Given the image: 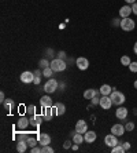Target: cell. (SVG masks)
Listing matches in <instances>:
<instances>
[{"instance_id": "6da1fadb", "label": "cell", "mask_w": 137, "mask_h": 153, "mask_svg": "<svg viewBox=\"0 0 137 153\" xmlns=\"http://www.w3.org/2000/svg\"><path fill=\"white\" fill-rule=\"evenodd\" d=\"M119 26L122 30H125V32H132L134 28H136V22L132 19L130 17L127 18H122L119 22Z\"/></svg>"}, {"instance_id": "7a4b0ae2", "label": "cell", "mask_w": 137, "mask_h": 153, "mask_svg": "<svg viewBox=\"0 0 137 153\" xmlns=\"http://www.w3.org/2000/svg\"><path fill=\"white\" fill-rule=\"evenodd\" d=\"M110 98H111L113 103L116 105V106H121V105L125 102V94L118 91V90H113V93L110 94Z\"/></svg>"}, {"instance_id": "3957f363", "label": "cell", "mask_w": 137, "mask_h": 153, "mask_svg": "<svg viewBox=\"0 0 137 153\" xmlns=\"http://www.w3.org/2000/svg\"><path fill=\"white\" fill-rule=\"evenodd\" d=\"M49 66L52 68L53 72H63L64 69L67 68V66H66V62H64V59H60V58L52 59V61H51V64H49Z\"/></svg>"}, {"instance_id": "277c9868", "label": "cell", "mask_w": 137, "mask_h": 153, "mask_svg": "<svg viewBox=\"0 0 137 153\" xmlns=\"http://www.w3.org/2000/svg\"><path fill=\"white\" fill-rule=\"evenodd\" d=\"M58 82L55 80V79H49L48 82L44 84V91L45 93H48V94H52V93H55L56 91V88H58Z\"/></svg>"}, {"instance_id": "5b68a950", "label": "cell", "mask_w": 137, "mask_h": 153, "mask_svg": "<svg viewBox=\"0 0 137 153\" xmlns=\"http://www.w3.org/2000/svg\"><path fill=\"white\" fill-rule=\"evenodd\" d=\"M19 79H21V82L25 83V84L33 83V80H34V72H30V71L22 72L21 76H19Z\"/></svg>"}, {"instance_id": "8992f818", "label": "cell", "mask_w": 137, "mask_h": 153, "mask_svg": "<svg viewBox=\"0 0 137 153\" xmlns=\"http://www.w3.org/2000/svg\"><path fill=\"white\" fill-rule=\"evenodd\" d=\"M99 105L102 106V109H104V111H108V109L113 106L114 103H113V101H111V98H110V95H103L102 98H100V102H99Z\"/></svg>"}, {"instance_id": "52a82bcc", "label": "cell", "mask_w": 137, "mask_h": 153, "mask_svg": "<svg viewBox=\"0 0 137 153\" xmlns=\"http://www.w3.org/2000/svg\"><path fill=\"white\" fill-rule=\"evenodd\" d=\"M75 65H77V68L80 71H86L89 68V61L85 57H78L77 61H75Z\"/></svg>"}, {"instance_id": "ba28073f", "label": "cell", "mask_w": 137, "mask_h": 153, "mask_svg": "<svg viewBox=\"0 0 137 153\" xmlns=\"http://www.w3.org/2000/svg\"><path fill=\"white\" fill-rule=\"evenodd\" d=\"M104 143L107 146H110V148H114L115 145H118V138H116V135H114V134H108V135L104 137Z\"/></svg>"}, {"instance_id": "9c48e42d", "label": "cell", "mask_w": 137, "mask_h": 153, "mask_svg": "<svg viewBox=\"0 0 137 153\" xmlns=\"http://www.w3.org/2000/svg\"><path fill=\"white\" fill-rule=\"evenodd\" d=\"M125 126L122 124H114L113 127H111V134H114V135L116 137H122L123 134H125Z\"/></svg>"}, {"instance_id": "30bf717a", "label": "cell", "mask_w": 137, "mask_h": 153, "mask_svg": "<svg viewBox=\"0 0 137 153\" xmlns=\"http://www.w3.org/2000/svg\"><path fill=\"white\" fill-rule=\"evenodd\" d=\"M88 131V124L85 120H78L77 124H75V132H80V134H85Z\"/></svg>"}, {"instance_id": "8fae6325", "label": "cell", "mask_w": 137, "mask_h": 153, "mask_svg": "<svg viewBox=\"0 0 137 153\" xmlns=\"http://www.w3.org/2000/svg\"><path fill=\"white\" fill-rule=\"evenodd\" d=\"M42 114H44L45 120H51L53 116H56V109H55V106H53V108L52 106L44 108V112H42Z\"/></svg>"}, {"instance_id": "7c38bea8", "label": "cell", "mask_w": 137, "mask_h": 153, "mask_svg": "<svg viewBox=\"0 0 137 153\" xmlns=\"http://www.w3.org/2000/svg\"><path fill=\"white\" fill-rule=\"evenodd\" d=\"M127 113H129V111H127L126 108L119 106L118 109H116V112H115V116L119 119V120H125V119L127 117Z\"/></svg>"}, {"instance_id": "4fadbf2b", "label": "cell", "mask_w": 137, "mask_h": 153, "mask_svg": "<svg viewBox=\"0 0 137 153\" xmlns=\"http://www.w3.org/2000/svg\"><path fill=\"white\" fill-rule=\"evenodd\" d=\"M96 138H97V135H96L95 131H86L84 134V139L86 143H93L96 141Z\"/></svg>"}, {"instance_id": "5bb4252c", "label": "cell", "mask_w": 137, "mask_h": 153, "mask_svg": "<svg viewBox=\"0 0 137 153\" xmlns=\"http://www.w3.org/2000/svg\"><path fill=\"white\" fill-rule=\"evenodd\" d=\"M133 11H132V6H129V4H126V6H123V7L119 8V15L122 18H127L130 17V14H132Z\"/></svg>"}, {"instance_id": "9a60e30c", "label": "cell", "mask_w": 137, "mask_h": 153, "mask_svg": "<svg viewBox=\"0 0 137 153\" xmlns=\"http://www.w3.org/2000/svg\"><path fill=\"white\" fill-rule=\"evenodd\" d=\"M37 139H39V143L41 146H45V145H49V143H51V137H49L48 134H40Z\"/></svg>"}, {"instance_id": "2e32d148", "label": "cell", "mask_w": 137, "mask_h": 153, "mask_svg": "<svg viewBox=\"0 0 137 153\" xmlns=\"http://www.w3.org/2000/svg\"><path fill=\"white\" fill-rule=\"evenodd\" d=\"M40 105H41L42 109H44V108L52 106V100H51V97H48V95L41 97V100H40Z\"/></svg>"}, {"instance_id": "e0dca14e", "label": "cell", "mask_w": 137, "mask_h": 153, "mask_svg": "<svg viewBox=\"0 0 137 153\" xmlns=\"http://www.w3.org/2000/svg\"><path fill=\"white\" fill-rule=\"evenodd\" d=\"M113 90L114 88L110 84H103L102 87H100V90H99V91H100V94H102V95H110V94L113 93Z\"/></svg>"}, {"instance_id": "ac0fdd59", "label": "cell", "mask_w": 137, "mask_h": 153, "mask_svg": "<svg viewBox=\"0 0 137 153\" xmlns=\"http://www.w3.org/2000/svg\"><path fill=\"white\" fill-rule=\"evenodd\" d=\"M99 93H100V91H96V90H93V88H89L84 93V98L85 100H92L93 97H97Z\"/></svg>"}, {"instance_id": "d6986e66", "label": "cell", "mask_w": 137, "mask_h": 153, "mask_svg": "<svg viewBox=\"0 0 137 153\" xmlns=\"http://www.w3.org/2000/svg\"><path fill=\"white\" fill-rule=\"evenodd\" d=\"M29 124H30V120H28L26 117H21L19 120H18V123H17V126H18L19 130H25Z\"/></svg>"}, {"instance_id": "ffe728a7", "label": "cell", "mask_w": 137, "mask_h": 153, "mask_svg": "<svg viewBox=\"0 0 137 153\" xmlns=\"http://www.w3.org/2000/svg\"><path fill=\"white\" fill-rule=\"evenodd\" d=\"M28 142L26 141H18V143H17V150L19 153H25L26 150H28Z\"/></svg>"}, {"instance_id": "44dd1931", "label": "cell", "mask_w": 137, "mask_h": 153, "mask_svg": "<svg viewBox=\"0 0 137 153\" xmlns=\"http://www.w3.org/2000/svg\"><path fill=\"white\" fill-rule=\"evenodd\" d=\"M53 106H55V109H56V116H62V114H64V112H66V106H64L62 102L55 103Z\"/></svg>"}, {"instance_id": "7402d4cb", "label": "cell", "mask_w": 137, "mask_h": 153, "mask_svg": "<svg viewBox=\"0 0 137 153\" xmlns=\"http://www.w3.org/2000/svg\"><path fill=\"white\" fill-rule=\"evenodd\" d=\"M84 134H80V132H77L75 135L73 137V143H77V145H81V143L84 142Z\"/></svg>"}, {"instance_id": "603a6c76", "label": "cell", "mask_w": 137, "mask_h": 153, "mask_svg": "<svg viewBox=\"0 0 137 153\" xmlns=\"http://www.w3.org/2000/svg\"><path fill=\"white\" fill-rule=\"evenodd\" d=\"M41 121H42V116H40V114H34V116L30 117V124L33 126H39Z\"/></svg>"}, {"instance_id": "cb8c5ba5", "label": "cell", "mask_w": 137, "mask_h": 153, "mask_svg": "<svg viewBox=\"0 0 137 153\" xmlns=\"http://www.w3.org/2000/svg\"><path fill=\"white\" fill-rule=\"evenodd\" d=\"M111 152H113V153H125L126 150H125V148H123L122 145H119V143H118V145H115L114 148H111Z\"/></svg>"}, {"instance_id": "d4e9b609", "label": "cell", "mask_w": 137, "mask_h": 153, "mask_svg": "<svg viewBox=\"0 0 137 153\" xmlns=\"http://www.w3.org/2000/svg\"><path fill=\"white\" fill-rule=\"evenodd\" d=\"M130 62H132V59H130L129 55H122V57H121V64H122L123 66H129Z\"/></svg>"}, {"instance_id": "484cf974", "label": "cell", "mask_w": 137, "mask_h": 153, "mask_svg": "<svg viewBox=\"0 0 137 153\" xmlns=\"http://www.w3.org/2000/svg\"><path fill=\"white\" fill-rule=\"evenodd\" d=\"M12 106H14V101L12 100H6V102H4V108H6L7 111H11Z\"/></svg>"}, {"instance_id": "4316f807", "label": "cell", "mask_w": 137, "mask_h": 153, "mask_svg": "<svg viewBox=\"0 0 137 153\" xmlns=\"http://www.w3.org/2000/svg\"><path fill=\"white\" fill-rule=\"evenodd\" d=\"M52 68L51 66H48V68H45V69H42V75L45 76V77H51L52 76Z\"/></svg>"}, {"instance_id": "83f0119b", "label": "cell", "mask_w": 137, "mask_h": 153, "mask_svg": "<svg viewBox=\"0 0 137 153\" xmlns=\"http://www.w3.org/2000/svg\"><path fill=\"white\" fill-rule=\"evenodd\" d=\"M26 113L30 114V116H34L36 114V106L34 105H30V106L26 108Z\"/></svg>"}, {"instance_id": "f1b7e54d", "label": "cell", "mask_w": 137, "mask_h": 153, "mask_svg": "<svg viewBox=\"0 0 137 153\" xmlns=\"http://www.w3.org/2000/svg\"><path fill=\"white\" fill-rule=\"evenodd\" d=\"M125 130H126V131H133L134 130V123L133 121H127L126 124H125Z\"/></svg>"}, {"instance_id": "f546056e", "label": "cell", "mask_w": 137, "mask_h": 153, "mask_svg": "<svg viewBox=\"0 0 137 153\" xmlns=\"http://www.w3.org/2000/svg\"><path fill=\"white\" fill-rule=\"evenodd\" d=\"M49 64H51V62H48V61H47V59H40V62H39L40 68H42V69L48 68V66H49Z\"/></svg>"}, {"instance_id": "4dcf8cb0", "label": "cell", "mask_w": 137, "mask_h": 153, "mask_svg": "<svg viewBox=\"0 0 137 153\" xmlns=\"http://www.w3.org/2000/svg\"><path fill=\"white\" fill-rule=\"evenodd\" d=\"M37 141H39V139H37ZM37 141H36L34 138H30V137H29V138H28V141H26V142H28V145L30 146V148H34V146L37 145Z\"/></svg>"}, {"instance_id": "1f68e13d", "label": "cell", "mask_w": 137, "mask_h": 153, "mask_svg": "<svg viewBox=\"0 0 137 153\" xmlns=\"http://www.w3.org/2000/svg\"><path fill=\"white\" fill-rule=\"evenodd\" d=\"M129 71L132 72V73H137V62H130Z\"/></svg>"}, {"instance_id": "d6a6232c", "label": "cell", "mask_w": 137, "mask_h": 153, "mask_svg": "<svg viewBox=\"0 0 137 153\" xmlns=\"http://www.w3.org/2000/svg\"><path fill=\"white\" fill-rule=\"evenodd\" d=\"M41 153H53V149L52 148H49L48 145L41 146Z\"/></svg>"}, {"instance_id": "836d02e7", "label": "cell", "mask_w": 137, "mask_h": 153, "mask_svg": "<svg viewBox=\"0 0 137 153\" xmlns=\"http://www.w3.org/2000/svg\"><path fill=\"white\" fill-rule=\"evenodd\" d=\"M28 138H29V135H28V132H21L19 134V141H28Z\"/></svg>"}, {"instance_id": "e575fe53", "label": "cell", "mask_w": 137, "mask_h": 153, "mask_svg": "<svg viewBox=\"0 0 137 153\" xmlns=\"http://www.w3.org/2000/svg\"><path fill=\"white\" fill-rule=\"evenodd\" d=\"M30 152H32V153H41V148L34 146V148H32V149H30Z\"/></svg>"}, {"instance_id": "d590c367", "label": "cell", "mask_w": 137, "mask_h": 153, "mask_svg": "<svg viewBox=\"0 0 137 153\" xmlns=\"http://www.w3.org/2000/svg\"><path fill=\"white\" fill-rule=\"evenodd\" d=\"M91 101H92V105H99V102H100V100H99L97 97H93Z\"/></svg>"}, {"instance_id": "8d00e7d4", "label": "cell", "mask_w": 137, "mask_h": 153, "mask_svg": "<svg viewBox=\"0 0 137 153\" xmlns=\"http://www.w3.org/2000/svg\"><path fill=\"white\" fill-rule=\"evenodd\" d=\"M132 11H133V14L137 15V3H133V4H132Z\"/></svg>"}, {"instance_id": "74e56055", "label": "cell", "mask_w": 137, "mask_h": 153, "mask_svg": "<svg viewBox=\"0 0 137 153\" xmlns=\"http://www.w3.org/2000/svg\"><path fill=\"white\" fill-rule=\"evenodd\" d=\"M0 102H1V103L6 102V97H4V93H3V91L0 93Z\"/></svg>"}, {"instance_id": "f35d334b", "label": "cell", "mask_w": 137, "mask_h": 153, "mask_svg": "<svg viewBox=\"0 0 137 153\" xmlns=\"http://www.w3.org/2000/svg\"><path fill=\"white\" fill-rule=\"evenodd\" d=\"M122 146H123V148H125V150H126V152H127V150H130V143H129V142H125V143H122Z\"/></svg>"}, {"instance_id": "ab89813d", "label": "cell", "mask_w": 137, "mask_h": 153, "mask_svg": "<svg viewBox=\"0 0 137 153\" xmlns=\"http://www.w3.org/2000/svg\"><path fill=\"white\" fill-rule=\"evenodd\" d=\"M59 58H60V59H64V58H66V53H64V51H60V53H59Z\"/></svg>"}, {"instance_id": "60d3db41", "label": "cell", "mask_w": 137, "mask_h": 153, "mask_svg": "<svg viewBox=\"0 0 137 153\" xmlns=\"http://www.w3.org/2000/svg\"><path fill=\"white\" fill-rule=\"evenodd\" d=\"M70 146H71V142H70V141H66V142H64V148H66V149H69Z\"/></svg>"}, {"instance_id": "b9f144b4", "label": "cell", "mask_w": 137, "mask_h": 153, "mask_svg": "<svg viewBox=\"0 0 137 153\" xmlns=\"http://www.w3.org/2000/svg\"><path fill=\"white\" fill-rule=\"evenodd\" d=\"M34 77H41V73H40V71H36L34 72Z\"/></svg>"}, {"instance_id": "7bdbcfd3", "label": "cell", "mask_w": 137, "mask_h": 153, "mask_svg": "<svg viewBox=\"0 0 137 153\" xmlns=\"http://www.w3.org/2000/svg\"><path fill=\"white\" fill-rule=\"evenodd\" d=\"M33 83H34V84H40V77H34Z\"/></svg>"}, {"instance_id": "ee69618b", "label": "cell", "mask_w": 137, "mask_h": 153, "mask_svg": "<svg viewBox=\"0 0 137 153\" xmlns=\"http://www.w3.org/2000/svg\"><path fill=\"white\" fill-rule=\"evenodd\" d=\"M127 4H133V3H136V0H125Z\"/></svg>"}, {"instance_id": "f6af8a7d", "label": "cell", "mask_w": 137, "mask_h": 153, "mask_svg": "<svg viewBox=\"0 0 137 153\" xmlns=\"http://www.w3.org/2000/svg\"><path fill=\"white\" fill-rule=\"evenodd\" d=\"M23 109H25V106H19V108H18V112H21V113H23Z\"/></svg>"}, {"instance_id": "bcb514c9", "label": "cell", "mask_w": 137, "mask_h": 153, "mask_svg": "<svg viewBox=\"0 0 137 153\" xmlns=\"http://www.w3.org/2000/svg\"><path fill=\"white\" fill-rule=\"evenodd\" d=\"M133 51H134V53L137 54V42L134 43V46H133Z\"/></svg>"}, {"instance_id": "7dc6e473", "label": "cell", "mask_w": 137, "mask_h": 153, "mask_svg": "<svg viewBox=\"0 0 137 153\" xmlns=\"http://www.w3.org/2000/svg\"><path fill=\"white\" fill-rule=\"evenodd\" d=\"M78 149V145H77V143H74V145H73V150H77Z\"/></svg>"}, {"instance_id": "c3c4849f", "label": "cell", "mask_w": 137, "mask_h": 153, "mask_svg": "<svg viewBox=\"0 0 137 153\" xmlns=\"http://www.w3.org/2000/svg\"><path fill=\"white\" fill-rule=\"evenodd\" d=\"M133 85H134V88H136V90H137V80H136V82H134V83H133Z\"/></svg>"}]
</instances>
